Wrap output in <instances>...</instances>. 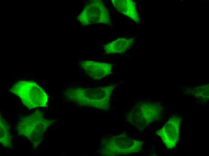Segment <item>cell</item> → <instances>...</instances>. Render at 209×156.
<instances>
[{"instance_id":"obj_1","label":"cell","mask_w":209,"mask_h":156,"mask_svg":"<svg viewBox=\"0 0 209 156\" xmlns=\"http://www.w3.org/2000/svg\"><path fill=\"white\" fill-rule=\"evenodd\" d=\"M10 90L29 109L44 106L47 101V96L44 91L33 81H19Z\"/></svg>"},{"instance_id":"obj_2","label":"cell","mask_w":209,"mask_h":156,"mask_svg":"<svg viewBox=\"0 0 209 156\" xmlns=\"http://www.w3.org/2000/svg\"><path fill=\"white\" fill-rule=\"evenodd\" d=\"M47 122L42 113L36 111L21 118L17 128L19 134L26 137L36 148L42 140Z\"/></svg>"},{"instance_id":"obj_3","label":"cell","mask_w":209,"mask_h":156,"mask_svg":"<svg viewBox=\"0 0 209 156\" xmlns=\"http://www.w3.org/2000/svg\"><path fill=\"white\" fill-rule=\"evenodd\" d=\"M161 107L150 102L139 103L127 116L129 121L138 128H143L161 117Z\"/></svg>"},{"instance_id":"obj_4","label":"cell","mask_w":209,"mask_h":156,"mask_svg":"<svg viewBox=\"0 0 209 156\" xmlns=\"http://www.w3.org/2000/svg\"><path fill=\"white\" fill-rule=\"evenodd\" d=\"M85 6L84 9L77 17V20L82 25L111 23L110 16L108 10L102 1L91 0Z\"/></svg>"},{"instance_id":"obj_5","label":"cell","mask_w":209,"mask_h":156,"mask_svg":"<svg viewBox=\"0 0 209 156\" xmlns=\"http://www.w3.org/2000/svg\"><path fill=\"white\" fill-rule=\"evenodd\" d=\"M180 120L179 116H171L163 127L158 131L157 134L168 148L174 147L178 140Z\"/></svg>"},{"instance_id":"obj_6","label":"cell","mask_w":209,"mask_h":156,"mask_svg":"<svg viewBox=\"0 0 209 156\" xmlns=\"http://www.w3.org/2000/svg\"><path fill=\"white\" fill-rule=\"evenodd\" d=\"M82 69L89 76L99 80L111 73L112 65L110 63L86 60L80 64Z\"/></svg>"},{"instance_id":"obj_7","label":"cell","mask_w":209,"mask_h":156,"mask_svg":"<svg viewBox=\"0 0 209 156\" xmlns=\"http://www.w3.org/2000/svg\"><path fill=\"white\" fill-rule=\"evenodd\" d=\"M116 10L131 18L137 23L140 22L135 3L131 0H112Z\"/></svg>"},{"instance_id":"obj_8","label":"cell","mask_w":209,"mask_h":156,"mask_svg":"<svg viewBox=\"0 0 209 156\" xmlns=\"http://www.w3.org/2000/svg\"><path fill=\"white\" fill-rule=\"evenodd\" d=\"M134 41L132 38H119L105 45V52L108 54L123 53L131 46Z\"/></svg>"},{"instance_id":"obj_9","label":"cell","mask_w":209,"mask_h":156,"mask_svg":"<svg viewBox=\"0 0 209 156\" xmlns=\"http://www.w3.org/2000/svg\"><path fill=\"white\" fill-rule=\"evenodd\" d=\"M8 126L5 122L0 119V142L4 146L9 147L11 142Z\"/></svg>"},{"instance_id":"obj_10","label":"cell","mask_w":209,"mask_h":156,"mask_svg":"<svg viewBox=\"0 0 209 156\" xmlns=\"http://www.w3.org/2000/svg\"><path fill=\"white\" fill-rule=\"evenodd\" d=\"M202 5H209V4L208 3H202Z\"/></svg>"},{"instance_id":"obj_11","label":"cell","mask_w":209,"mask_h":156,"mask_svg":"<svg viewBox=\"0 0 209 156\" xmlns=\"http://www.w3.org/2000/svg\"><path fill=\"white\" fill-rule=\"evenodd\" d=\"M202 2H207V1H209V0H202Z\"/></svg>"},{"instance_id":"obj_12","label":"cell","mask_w":209,"mask_h":156,"mask_svg":"<svg viewBox=\"0 0 209 156\" xmlns=\"http://www.w3.org/2000/svg\"><path fill=\"white\" fill-rule=\"evenodd\" d=\"M179 0H178V2H179Z\"/></svg>"},{"instance_id":"obj_13","label":"cell","mask_w":209,"mask_h":156,"mask_svg":"<svg viewBox=\"0 0 209 156\" xmlns=\"http://www.w3.org/2000/svg\"><path fill=\"white\" fill-rule=\"evenodd\" d=\"M183 4H180V5H183Z\"/></svg>"},{"instance_id":"obj_14","label":"cell","mask_w":209,"mask_h":156,"mask_svg":"<svg viewBox=\"0 0 209 156\" xmlns=\"http://www.w3.org/2000/svg\"><path fill=\"white\" fill-rule=\"evenodd\" d=\"M182 1L183 2V1H184V0H183Z\"/></svg>"}]
</instances>
